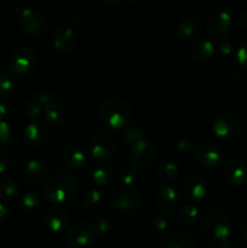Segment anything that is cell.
<instances>
[{
    "label": "cell",
    "mask_w": 247,
    "mask_h": 248,
    "mask_svg": "<svg viewBox=\"0 0 247 248\" xmlns=\"http://www.w3.org/2000/svg\"><path fill=\"white\" fill-rule=\"evenodd\" d=\"M77 182L69 173H65L64 171L53 172L46 179L45 195L48 201L55 203L68 202L72 200L77 193Z\"/></svg>",
    "instance_id": "cell-1"
},
{
    "label": "cell",
    "mask_w": 247,
    "mask_h": 248,
    "mask_svg": "<svg viewBox=\"0 0 247 248\" xmlns=\"http://www.w3.org/2000/svg\"><path fill=\"white\" fill-rule=\"evenodd\" d=\"M202 234L213 242H224L232 234V223L227 213L220 210H208L200 217Z\"/></svg>",
    "instance_id": "cell-2"
},
{
    "label": "cell",
    "mask_w": 247,
    "mask_h": 248,
    "mask_svg": "<svg viewBox=\"0 0 247 248\" xmlns=\"http://www.w3.org/2000/svg\"><path fill=\"white\" fill-rule=\"evenodd\" d=\"M98 116L99 120L108 127L121 130L130 124L131 108L123 98L111 97L99 107Z\"/></svg>",
    "instance_id": "cell-3"
},
{
    "label": "cell",
    "mask_w": 247,
    "mask_h": 248,
    "mask_svg": "<svg viewBox=\"0 0 247 248\" xmlns=\"http://www.w3.org/2000/svg\"><path fill=\"white\" fill-rule=\"evenodd\" d=\"M206 31L208 35L216 41L225 40L232 31V19L225 10H213L206 17Z\"/></svg>",
    "instance_id": "cell-4"
},
{
    "label": "cell",
    "mask_w": 247,
    "mask_h": 248,
    "mask_svg": "<svg viewBox=\"0 0 247 248\" xmlns=\"http://www.w3.org/2000/svg\"><path fill=\"white\" fill-rule=\"evenodd\" d=\"M14 18L26 33L31 35H39L46 27L45 17L41 12L35 11L31 7H18L15 11Z\"/></svg>",
    "instance_id": "cell-5"
},
{
    "label": "cell",
    "mask_w": 247,
    "mask_h": 248,
    "mask_svg": "<svg viewBox=\"0 0 247 248\" xmlns=\"http://www.w3.org/2000/svg\"><path fill=\"white\" fill-rule=\"evenodd\" d=\"M36 53L29 46L21 45L15 48L9 58L10 69L18 75H26L33 72L36 67Z\"/></svg>",
    "instance_id": "cell-6"
},
{
    "label": "cell",
    "mask_w": 247,
    "mask_h": 248,
    "mask_svg": "<svg viewBox=\"0 0 247 248\" xmlns=\"http://www.w3.org/2000/svg\"><path fill=\"white\" fill-rule=\"evenodd\" d=\"M90 150L92 156L99 161L110 159L116 152L115 140L107 131H97L90 140Z\"/></svg>",
    "instance_id": "cell-7"
},
{
    "label": "cell",
    "mask_w": 247,
    "mask_h": 248,
    "mask_svg": "<svg viewBox=\"0 0 247 248\" xmlns=\"http://www.w3.org/2000/svg\"><path fill=\"white\" fill-rule=\"evenodd\" d=\"M98 237L94 223L81 222L68 232V245L72 248H86L91 246Z\"/></svg>",
    "instance_id": "cell-8"
},
{
    "label": "cell",
    "mask_w": 247,
    "mask_h": 248,
    "mask_svg": "<svg viewBox=\"0 0 247 248\" xmlns=\"http://www.w3.org/2000/svg\"><path fill=\"white\" fill-rule=\"evenodd\" d=\"M213 131L220 138H235L241 131V120L236 114L223 111L213 121Z\"/></svg>",
    "instance_id": "cell-9"
},
{
    "label": "cell",
    "mask_w": 247,
    "mask_h": 248,
    "mask_svg": "<svg viewBox=\"0 0 247 248\" xmlns=\"http://www.w3.org/2000/svg\"><path fill=\"white\" fill-rule=\"evenodd\" d=\"M48 137H50L48 125H46L45 121L35 119L31 120L24 128L23 143L29 149H36L45 144Z\"/></svg>",
    "instance_id": "cell-10"
},
{
    "label": "cell",
    "mask_w": 247,
    "mask_h": 248,
    "mask_svg": "<svg viewBox=\"0 0 247 248\" xmlns=\"http://www.w3.org/2000/svg\"><path fill=\"white\" fill-rule=\"evenodd\" d=\"M155 155H156V148L150 140H145V138L131 145V162L136 169H143V167L149 166L153 160L155 159Z\"/></svg>",
    "instance_id": "cell-11"
},
{
    "label": "cell",
    "mask_w": 247,
    "mask_h": 248,
    "mask_svg": "<svg viewBox=\"0 0 247 248\" xmlns=\"http://www.w3.org/2000/svg\"><path fill=\"white\" fill-rule=\"evenodd\" d=\"M113 205L114 208L121 215H135L142 206V199L136 191L121 189L114 194Z\"/></svg>",
    "instance_id": "cell-12"
},
{
    "label": "cell",
    "mask_w": 247,
    "mask_h": 248,
    "mask_svg": "<svg viewBox=\"0 0 247 248\" xmlns=\"http://www.w3.org/2000/svg\"><path fill=\"white\" fill-rule=\"evenodd\" d=\"M206 194H207V184L200 176L194 174L188 177L182 184V198L191 205L200 202Z\"/></svg>",
    "instance_id": "cell-13"
},
{
    "label": "cell",
    "mask_w": 247,
    "mask_h": 248,
    "mask_svg": "<svg viewBox=\"0 0 247 248\" xmlns=\"http://www.w3.org/2000/svg\"><path fill=\"white\" fill-rule=\"evenodd\" d=\"M181 203V195L171 186H164L156 194V207L164 215H172L177 212Z\"/></svg>",
    "instance_id": "cell-14"
},
{
    "label": "cell",
    "mask_w": 247,
    "mask_h": 248,
    "mask_svg": "<svg viewBox=\"0 0 247 248\" xmlns=\"http://www.w3.org/2000/svg\"><path fill=\"white\" fill-rule=\"evenodd\" d=\"M223 176L225 181L234 186H240L247 182V165L242 160L232 157L223 165Z\"/></svg>",
    "instance_id": "cell-15"
},
{
    "label": "cell",
    "mask_w": 247,
    "mask_h": 248,
    "mask_svg": "<svg viewBox=\"0 0 247 248\" xmlns=\"http://www.w3.org/2000/svg\"><path fill=\"white\" fill-rule=\"evenodd\" d=\"M195 156L199 164L207 170L217 169L222 164V152L212 143H203L196 148Z\"/></svg>",
    "instance_id": "cell-16"
},
{
    "label": "cell",
    "mask_w": 247,
    "mask_h": 248,
    "mask_svg": "<svg viewBox=\"0 0 247 248\" xmlns=\"http://www.w3.org/2000/svg\"><path fill=\"white\" fill-rule=\"evenodd\" d=\"M44 224L46 225L50 232H61L67 228L69 223V216L67 211L63 208L57 207V206H51L46 208L45 212L43 213Z\"/></svg>",
    "instance_id": "cell-17"
},
{
    "label": "cell",
    "mask_w": 247,
    "mask_h": 248,
    "mask_svg": "<svg viewBox=\"0 0 247 248\" xmlns=\"http://www.w3.org/2000/svg\"><path fill=\"white\" fill-rule=\"evenodd\" d=\"M53 47L62 53H70L77 46V35L72 27L62 26L53 34Z\"/></svg>",
    "instance_id": "cell-18"
},
{
    "label": "cell",
    "mask_w": 247,
    "mask_h": 248,
    "mask_svg": "<svg viewBox=\"0 0 247 248\" xmlns=\"http://www.w3.org/2000/svg\"><path fill=\"white\" fill-rule=\"evenodd\" d=\"M47 174V166L40 160L31 159L27 161L22 167V178L31 184L43 182Z\"/></svg>",
    "instance_id": "cell-19"
},
{
    "label": "cell",
    "mask_w": 247,
    "mask_h": 248,
    "mask_svg": "<svg viewBox=\"0 0 247 248\" xmlns=\"http://www.w3.org/2000/svg\"><path fill=\"white\" fill-rule=\"evenodd\" d=\"M202 22L198 17L188 16L179 22L177 31L184 40H198L202 33Z\"/></svg>",
    "instance_id": "cell-20"
},
{
    "label": "cell",
    "mask_w": 247,
    "mask_h": 248,
    "mask_svg": "<svg viewBox=\"0 0 247 248\" xmlns=\"http://www.w3.org/2000/svg\"><path fill=\"white\" fill-rule=\"evenodd\" d=\"M46 123L50 125H65L72 118V111L68 106L62 103H53L44 110Z\"/></svg>",
    "instance_id": "cell-21"
},
{
    "label": "cell",
    "mask_w": 247,
    "mask_h": 248,
    "mask_svg": "<svg viewBox=\"0 0 247 248\" xmlns=\"http://www.w3.org/2000/svg\"><path fill=\"white\" fill-rule=\"evenodd\" d=\"M194 237L186 232H172L164 235L160 240V248H194Z\"/></svg>",
    "instance_id": "cell-22"
},
{
    "label": "cell",
    "mask_w": 247,
    "mask_h": 248,
    "mask_svg": "<svg viewBox=\"0 0 247 248\" xmlns=\"http://www.w3.org/2000/svg\"><path fill=\"white\" fill-rule=\"evenodd\" d=\"M63 160L68 169L72 171H80L86 165V155L82 148L77 144H69L63 153Z\"/></svg>",
    "instance_id": "cell-23"
},
{
    "label": "cell",
    "mask_w": 247,
    "mask_h": 248,
    "mask_svg": "<svg viewBox=\"0 0 247 248\" xmlns=\"http://www.w3.org/2000/svg\"><path fill=\"white\" fill-rule=\"evenodd\" d=\"M215 53V44L210 39H198L190 48V56L196 62H206Z\"/></svg>",
    "instance_id": "cell-24"
},
{
    "label": "cell",
    "mask_w": 247,
    "mask_h": 248,
    "mask_svg": "<svg viewBox=\"0 0 247 248\" xmlns=\"http://www.w3.org/2000/svg\"><path fill=\"white\" fill-rule=\"evenodd\" d=\"M108 202V196L102 190H90L84 198V205L90 212H99Z\"/></svg>",
    "instance_id": "cell-25"
},
{
    "label": "cell",
    "mask_w": 247,
    "mask_h": 248,
    "mask_svg": "<svg viewBox=\"0 0 247 248\" xmlns=\"http://www.w3.org/2000/svg\"><path fill=\"white\" fill-rule=\"evenodd\" d=\"M178 222L182 227L184 228H191L200 222V213H199V208L195 205H188L183 206L179 210L178 213Z\"/></svg>",
    "instance_id": "cell-26"
},
{
    "label": "cell",
    "mask_w": 247,
    "mask_h": 248,
    "mask_svg": "<svg viewBox=\"0 0 247 248\" xmlns=\"http://www.w3.org/2000/svg\"><path fill=\"white\" fill-rule=\"evenodd\" d=\"M92 179L98 186H108L114 179V169L110 164L102 162L98 164L92 171Z\"/></svg>",
    "instance_id": "cell-27"
},
{
    "label": "cell",
    "mask_w": 247,
    "mask_h": 248,
    "mask_svg": "<svg viewBox=\"0 0 247 248\" xmlns=\"http://www.w3.org/2000/svg\"><path fill=\"white\" fill-rule=\"evenodd\" d=\"M157 176L164 182H171L177 178L179 173V167L172 160H162L156 167Z\"/></svg>",
    "instance_id": "cell-28"
},
{
    "label": "cell",
    "mask_w": 247,
    "mask_h": 248,
    "mask_svg": "<svg viewBox=\"0 0 247 248\" xmlns=\"http://www.w3.org/2000/svg\"><path fill=\"white\" fill-rule=\"evenodd\" d=\"M41 206V199L38 194L33 191L23 194L19 199V207L27 213H33L38 211Z\"/></svg>",
    "instance_id": "cell-29"
},
{
    "label": "cell",
    "mask_w": 247,
    "mask_h": 248,
    "mask_svg": "<svg viewBox=\"0 0 247 248\" xmlns=\"http://www.w3.org/2000/svg\"><path fill=\"white\" fill-rule=\"evenodd\" d=\"M18 195V186L11 178L0 179V199L2 201H14Z\"/></svg>",
    "instance_id": "cell-30"
},
{
    "label": "cell",
    "mask_w": 247,
    "mask_h": 248,
    "mask_svg": "<svg viewBox=\"0 0 247 248\" xmlns=\"http://www.w3.org/2000/svg\"><path fill=\"white\" fill-rule=\"evenodd\" d=\"M17 89H18V84L14 75L10 73H2L0 75V93L2 96H14Z\"/></svg>",
    "instance_id": "cell-31"
},
{
    "label": "cell",
    "mask_w": 247,
    "mask_h": 248,
    "mask_svg": "<svg viewBox=\"0 0 247 248\" xmlns=\"http://www.w3.org/2000/svg\"><path fill=\"white\" fill-rule=\"evenodd\" d=\"M138 179L137 169L133 165H128L125 166L118 174V181L119 183L123 184L125 186H130L135 184Z\"/></svg>",
    "instance_id": "cell-32"
},
{
    "label": "cell",
    "mask_w": 247,
    "mask_h": 248,
    "mask_svg": "<svg viewBox=\"0 0 247 248\" xmlns=\"http://www.w3.org/2000/svg\"><path fill=\"white\" fill-rule=\"evenodd\" d=\"M43 110L44 108L38 103V101H36L34 97L29 98L28 101H26V103H24L23 106L24 114H26V116H28L29 119H31V120L38 119V116L43 113Z\"/></svg>",
    "instance_id": "cell-33"
},
{
    "label": "cell",
    "mask_w": 247,
    "mask_h": 248,
    "mask_svg": "<svg viewBox=\"0 0 247 248\" xmlns=\"http://www.w3.org/2000/svg\"><path fill=\"white\" fill-rule=\"evenodd\" d=\"M124 138H125L126 142L132 145L136 142L144 138V130L142 127H139V126L132 125L128 128H126L125 133H124Z\"/></svg>",
    "instance_id": "cell-34"
},
{
    "label": "cell",
    "mask_w": 247,
    "mask_h": 248,
    "mask_svg": "<svg viewBox=\"0 0 247 248\" xmlns=\"http://www.w3.org/2000/svg\"><path fill=\"white\" fill-rule=\"evenodd\" d=\"M176 148H177V152H178V154L183 157L193 156V155H195V152H196L193 142H190V140H179V142L177 143Z\"/></svg>",
    "instance_id": "cell-35"
},
{
    "label": "cell",
    "mask_w": 247,
    "mask_h": 248,
    "mask_svg": "<svg viewBox=\"0 0 247 248\" xmlns=\"http://www.w3.org/2000/svg\"><path fill=\"white\" fill-rule=\"evenodd\" d=\"M150 228L155 234H160L167 230V222L162 216L156 215L150 218Z\"/></svg>",
    "instance_id": "cell-36"
},
{
    "label": "cell",
    "mask_w": 247,
    "mask_h": 248,
    "mask_svg": "<svg viewBox=\"0 0 247 248\" xmlns=\"http://www.w3.org/2000/svg\"><path fill=\"white\" fill-rule=\"evenodd\" d=\"M94 227H96L98 235H107L113 230L114 224L111 222V219H109L107 217H102L94 223Z\"/></svg>",
    "instance_id": "cell-37"
},
{
    "label": "cell",
    "mask_w": 247,
    "mask_h": 248,
    "mask_svg": "<svg viewBox=\"0 0 247 248\" xmlns=\"http://www.w3.org/2000/svg\"><path fill=\"white\" fill-rule=\"evenodd\" d=\"M34 98H35L36 101H38V103L43 107L44 110H45L48 106H51V104L55 103V96H53V94L48 91L38 92V93L34 96Z\"/></svg>",
    "instance_id": "cell-38"
},
{
    "label": "cell",
    "mask_w": 247,
    "mask_h": 248,
    "mask_svg": "<svg viewBox=\"0 0 247 248\" xmlns=\"http://www.w3.org/2000/svg\"><path fill=\"white\" fill-rule=\"evenodd\" d=\"M12 131L9 124L5 120H0V147L9 144L11 140Z\"/></svg>",
    "instance_id": "cell-39"
},
{
    "label": "cell",
    "mask_w": 247,
    "mask_h": 248,
    "mask_svg": "<svg viewBox=\"0 0 247 248\" xmlns=\"http://www.w3.org/2000/svg\"><path fill=\"white\" fill-rule=\"evenodd\" d=\"M237 61L241 67L247 69V39L240 45L239 50H237Z\"/></svg>",
    "instance_id": "cell-40"
},
{
    "label": "cell",
    "mask_w": 247,
    "mask_h": 248,
    "mask_svg": "<svg viewBox=\"0 0 247 248\" xmlns=\"http://www.w3.org/2000/svg\"><path fill=\"white\" fill-rule=\"evenodd\" d=\"M11 217V212H10L9 207L5 203L0 202V228L4 227Z\"/></svg>",
    "instance_id": "cell-41"
},
{
    "label": "cell",
    "mask_w": 247,
    "mask_h": 248,
    "mask_svg": "<svg viewBox=\"0 0 247 248\" xmlns=\"http://www.w3.org/2000/svg\"><path fill=\"white\" fill-rule=\"evenodd\" d=\"M218 50H219L220 55H223L224 57H228V56L232 55V45L230 43H228V41L223 40L219 43V47H218Z\"/></svg>",
    "instance_id": "cell-42"
},
{
    "label": "cell",
    "mask_w": 247,
    "mask_h": 248,
    "mask_svg": "<svg viewBox=\"0 0 247 248\" xmlns=\"http://www.w3.org/2000/svg\"><path fill=\"white\" fill-rule=\"evenodd\" d=\"M9 166V155L0 150V174L4 173Z\"/></svg>",
    "instance_id": "cell-43"
},
{
    "label": "cell",
    "mask_w": 247,
    "mask_h": 248,
    "mask_svg": "<svg viewBox=\"0 0 247 248\" xmlns=\"http://www.w3.org/2000/svg\"><path fill=\"white\" fill-rule=\"evenodd\" d=\"M10 111H11V109H10L9 104L0 101V120H5L10 115Z\"/></svg>",
    "instance_id": "cell-44"
},
{
    "label": "cell",
    "mask_w": 247,
    "mask_h": 248,
    "mask_svg": "<svg viewBox=\"0 0 247 248\" xmlns=\"http://www.w3.org/2000/svg\"><path fill=\"white\" fill-rule=\"evenodd\" d=\"M82 18H84V17H82V15L80 14V12H77V11L72 12V14L69 15V17H68V19H69L70 23L75 24V26H77V24L81 23Z\"/></svg>",
    "instance_id": "cell-45"
},
{
    "label": "cell",
    "mask_w": 247,
    "mask_h": 248,
    "mask_svg": "<svg viewBox=\"0 0 247 248\" xmlns=\"http://www.w3.org/2000/svg\"><path fill=\"white\" fill-rule=\"evenodd\" d=\"M237 22L241 27H247V12H241L237 17Z\"/></svg>",
    "instance_id": "cell-46"
},
{
    "label": "cell",
    "mask_w": 247,
    "mask_h": 248,
    "mask_svg": "<svg viewBox=\"0 0 247 248\" xmlns=\"http://www.w3.org/2000/svg\"><path fill=\"white\" fill-rule=\"evenodd\" d=\"M220 248H237V245L235 244V242L227 240V241H224L220 244Z\"/></svg>",
    "instance_id": "cell-47"
},
{
    "label": "cell",
    "mask_w": 247,
    "mask_h": 248,
    "mask_svg": "<svg viewBox=\"0 0 247 248\" xmlns=\"http://www.w3.org/2000/svg\"><path fill=\"white\" fill-rule=\"evenodd\" d=\"M101 1L104 2V4H107V5H118V4H120L123 0H101Z\"/></svg>",
    "instance_id": "cell-48"
},
{
    "label": "cell",
    "mask_w": 247,
    "mask_h": 248,
    "mask_svg": "<svg viewBox=\"0 0 247 248\" xmlns=\"http://www.w3.org/2000/svg\"><path fill=\"white\" fill-rule=\"evenodd\" d=\"M242 235H244L245 240L247 241V219H246V222L244 223V227H242Z\"/></svg>",
    "instance_id": "cell-49"
},
{
    "label": "cell",
    "mask_w": 247,
    "mask_h": 248,
    "mask_svg": "<svg viewBox=\"0 0 247 248\" xmlns=\"http://www.w3.org/2000/svg\"><path fill=\"white\" fill-rule=\"evenodd\" d=\"M200 248H213V247H211V246H201Z\"/></svg>",
    "instance_id": "cell-50"
},
{
    "label": "cell",
    "mask_w": 247,
    "mask_h": 248,
    "mask_svg": "<svg viewBox=\"0 0 247 248\" xmlns=\"http://www.w3.org/2000/svg\"><path fill=\"white\" fill-rule=\"evenodd\" d=\"M130 1H140V0H130Z\"/></svg>",
    "instance_id": "cell-51"
},
{
    "label": "cell",
    "mask_w": 247,
    "mask_h": 248,
    "mask_svg": "<svg viewBox=\"0 0 247 248\" xmlns=\"http://www.w3.org/2000/svg\"><path fill=\"white\" fill-rule=\"evenodd\" d=\"M246 140H247V130H246Z\"/></svg>",
    "instance_id": "cell-52"
},
{
    "label": "cell",
    "mask_w": 247,
    "mask_h": 248,
    "mask_svg": "<svg viewBox=\"0 0 247 248\" xmlns=\"http://www.w3.org/2000/svg\"><path fill=\"white\" fill-rule=\"evenodd\" d=\"M246 189H247V186H246Z\"/></svg>",
    "instance_id": "cell-53"
}]
</instances>
